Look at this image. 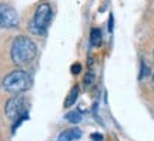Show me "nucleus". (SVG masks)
<instances>
[{
  "mask_svg": "<svg viewBox=\"0 0 154 141\" xmlns=\"http://www.w3.org/2000/svg\"><path fill=\"white\" fill-rule=\"evenodd\" d=\"M37 54V46L32 38L19 36L13 40L10 50L11 60L16 66H27L34 60Z\"/></svg>",
  "mask_w": 154,
  "mask_h": 141,
  "instance_id": "obj_1",
  "label": "nucleus"
},
{
  "mask_svg": "<svg viewBox=\"0 0 154 141\" xmlns=\"http://www.w3.org/2000/svg\"><path fill=\"white\" fill-rule=\"evenodd\" d=\"M91 138H96V141H100L103 137L100 136V134H93V136H91Z\"/></svg>",
  "mask_w": 154,
  "mask_h": 141,
  "instance_id": "obj_14",
  "label": "nucleus"
},
{
  "mask_svg": "<svg viewBox=\"0 0 154 141\" xmlns=\"http://www.w3.org/2000/svg\"><path fill=\"white\" fill-rule=\"evenodd\" d=\"M149 76V66L144 61H141V73H140V80H143L144 77Z\"/></svg>",
  "mask_w": 154,
  "mask_h": 141,
  "instance_id": "obj_10",
  "label": "nucleus"
},
{
  "mask_svg": "<svg viewBox=\"0 0 154 141\" xmlns=\"http://www.w3.org/2000/svg\"><path fill=\"white\" fill-rule=\"evenodd\" d=\"M79 91H80V88L79 86H74L70 90V93L67 94L66 100H64V107H72L73 104L77 101V97H79Z\"/></svg>",
  "mask_w": 154,
  "mask_h": 141,
  "instance_id": "obj_7",
  "label": "nucleus"
},
{
  "mask_svg": "<svg viewBox=\"0 0 154 141\" xmlns=\"http://www.w3.org/2000/svg\"><path fill=\"white\" fill-rule=\"evenodd\" d=\"M6 117L14 123V128L22 123V120H24L27 117V101L26 98L22 96H16V97L10 98L5 107Z\"/></svg>",
  "mask_w": 154,
  "mask_h": 141,
  "instance_id": "obj_4",
  "label": "nucleus"
},
{
  "mask_svg": "<svg viewBox=\"0 0 154 141\" xmlns=\"http://www.w3.org/2000/svg\"><path fill=\"white\" fill-rule=\"evenodd\" d=\"M84 81H86V84H91V83L94 81V74H93V71H90L87 76H86Z\"/></svg>",
  "mask_w": 154,
  "mask_h": 141,
  "instance_id": "obj_12",
  "label": "nucleus"
},
{
  "mask_svg": "<svg viewBox=\"0 0 154 141\" xmlns=\"http://www.w3.org/2000/svg\"><path fill=\"white\" fill-rule=\"evenodd\" d=\"M82 137V131L79 128H70V130L63 131L59 136V141H76Z\"/></svg>",
  "mask_w": 154,
  "mask_h": 141,
  "instance_id": "obj_6",
  "label": "nucleus"
},
{
  "mask_svg": "<svg viewBox=\"0 0 154 141\" xmlns=\"http://www.w3.org/2000/svg\"><path fill=\"white\" fill-rule=\"evenodd\" d=\"M66 120L67 121H70V123H73V124H77V123H80L83 120V115L80 111H70V113L66 114Z\"/></svg>",
  "mask_w": 154,
  "mask_h": 141,
  "instance_id": "obj_9",
  "label": "nucleus"
},
{
  "mask_svg": "<svg viewBox=\"0 0 154 141\" xmlns=\"http://www.w3.org/2000/svg\"><path fill=\"white\" fill-rule=\"evenodd\" d=\"M153 84H154V74H153Z\"/></svg>",
  "mask_w": 154,
  "mask_h": 141,
  "instance_id": "obj_15",
  "label": "nucleus"
},
{
  "mask_svg": "<svg viewBox=\"0 0 154 141\" xmlns=\"http://www.w3.org/2000/svg\"><path fill=\"white\" fill-rule=\"evenodd\" d=\"M51 17H53V11L49 3H40L36 9L33 22H30L29 24V30L33 34H44L51 22Z\"/></svg>",
  "mask_w": 154,
  "mask_h": 141,
  "instance_id": "obj_3",
  "label": "nucleus"
},
{
  "mask_svg": "<svg viewBox=\"0 0 154 141\" xmlns=\"http://www.w3.org/2000/svg\"><path fill=\"white\" fill-rule=\"evenodd\" d=\"M19 23H20V19L16 9L6 3H0V27L16 29Z\"/></svg>",
  "mask_w": 154,
  "mask_h": 141,
  "instance_id": "obj_5",
  "label": "nucleus"
},
{
  "mask_svg": "<svg viewBox=\"0 0 154 141\" xmlns=\"http://www.w3.org/2000/svg\"><path fill=\"white\" fill-rule=\"evenodd\" d=\"M101 40H103L101 30L100 29H91V32H90V43L97 47V46L101 44Z\"/></svg>",
  "mask_w": 154,
  "mask_h": 141,
  "instance_id": "obj_8",
  "label": "nucleus"
},
{
  "mask_svg": "<svg viewBox=\"0 0 154 141\" xmlns=\"http://www.w3.org/2000/svg\"><path fill=\"white\" fill-rule=\"evenodd\" d=\"M109 30H113V16H110V20H109Z\"/></svg>",
  "mask_w": 154,
  "mask_h": 141,
  "instance_id": "obj_13",
  "label": "nucleus"
},
{
  "mask_svg": "<svg viewBox=\"0 0 154 141\" xmlns=\"http://www.w3.org/2000/svg\"><path fill=\"white\" fill-rule=\"evenodd\" d=\"M82 71V64L80 63H74V64L72 66V73L73 74H79Z\"/></svg>",
  "mask_w": 154,
  "mask_h": 141,
  "instance_id": "obj_11",
  "label": "nucleus"
},
{
  "mask_svg": "<svg viewBox=\"0 0 154 141\" xmlns=\"http://www.w3.org/2000/svg\"><path fill=\"white\" fill-rule=\"evenodd\" d=\"M2 86L7 93L11 94H20V93L27 91L32 87V77L27 71L24 70H14L9 73L3 78Z\"/></svg>",
  "mask_w": 154,
  "mask_h": 141,
  "instance_id": "obj_2",
  "label": "nucleus"
}]
</instances>
